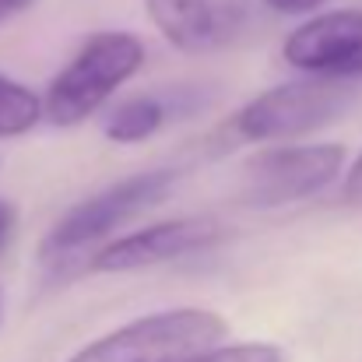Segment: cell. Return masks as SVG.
<instances>
[{
    "mask_svg": "<svg viewBox=\"0 0 362 362\" xmlns=\"http://www.w3.org/2000/svg\"><path fill=\"white\" fill-rule=\"evenodd\" d=\"M341 173V144H274L243 162L240 201L246 208H285L324 194Z\"/></svg>",
    "mask_w": 362,
    "mask_h": 362,
    "instance_id": "5b68a950",
    "label": "cell"
},
{
    "mask_svg": "<svg viewBox=\"0 0 362 362\" xmlns=\"http://www.w3.org/2000/svg\"><path fill=\"white\" fill-rule=\"evenodd\" d=\"M226 331L229 327L215 310L176 306L123 324L67 362H187L218 349Z\"/></svg>",
    "mask_w": 362,
    "mask_h": 362,
    "instance_id": "7a4b0ae2",
    "label": "cell"
},
{
    "mask_svg": "<svg viewBox=\"0 0 362 362\" xmlns=\"http://www.w3.org/2000/svg\"><path fill=\"white\" fill-rule=\"evenodd\" d=\"M356 92L345 81L327 78H306V81H285L260 95H253L240 113L233 117V134L243 141H292L303 134H313L327 123L341 120L352 106Z\"/></svg>",
    "mask_w": 362,
    "mask_h": 362,
    "instance_id": "277c9868",
    "label": "cell"
},
{
    "mask_svg": "<svg viewBox=\"0 0 362 362\" xmlns=\"http://www.w3.org/2000/svg\"><path fill=\"white\" fill-rule=\"evenodd\" d=\"M144 67V42L134 32H95L81 42L71 64L49 81L42 113L57 127H78L95 117Z\"/></svg>",
    "mask_w": 362,
    "mask_h": 362,
    "instance_id": "6da1fadb",
    "label": "cell"
},
{
    "mask_svg": "<svg viewBox=\"0 0 362 362\" xmlns=\"http://www.w3.org/2000/svg\"><path fill=\"white\" fill-rule=\"evenodd\" d=\"M35 0H0V25L4 21H11L14 14H21V11H28Z\"/></svg>",
    "mask_w": 362,
    "mask_h": 362,
    "instance_id": "5bb4252c",
    "label": "cell"
},
{
    "mask_svg": "<svg viewBox=\"0 0 362 362\" xmlns=\"http://www.w3.org/2000/svg\"><path fill=\"white\" fill-rule=\"evenodd\" d=\"M165 117H169V110L155 95H134L110 110L103 130L113 144H137V141H148L151 134H158Z\"/></svg>",
    "mask_w": 362,
    "mask_h": 362,
    "instance_id": "9c48e42d",
    "label": "cell"
},
{
    "mask_svg": "<svg viewBox=\"0 0 362 362\" xmlns=\"http://www.w3.org/2000/svg\"><path fill=\"white\" fill-rule=\"evenodd\" d=\"M222 240V226L215 218H169V222H155L148 229H137L130 236L106 243L88 271L95 274H130V271H144V267H158L169 260H180L187 253H201L208 246Z\"/></svg>",
    "mask_w": 362,
    "mask_h": 362,
    "instance_id": "ba28073f",
    "label": "cell"
},
{
    "mask_svg": "<svg viewBox=\"0 0 362 362\" xmlns=\"http://www.w3.org/2000/svg\"><path fill=\"white\" fill-rule=\"evenodd\" d=\"M42 117V99L28 85L0 74V137H21L35 130Z\"/></svg>",
    "mask_w": 362,
    "mask_h": 362,
    "instance_id": "30bf717a",
    "label": "cell"
},
{
    "mask_svg": "<svg viewBox=\"0 0 362 362\" xmlns=\"http://www.w3.org/2000/svg\"><path fill=\"white\" fill-rule=\"evenodd\" d=\"M176 169H148L137 176H127L120 183L99 190L95 197L74 204L39 246L42 264H67L78 253L92 250L95 243H103L106 236H113L120 226H127L130 218H137L141 211L155 208L173 187H176Z\"/></svg>",
    "mask_w": 362,
    "mask_h": 362,
    "instance_id": "3957f363",
    "label": "cell"
},
{
    "mask_svg": "<svg viewBox=\"0 0 362 362\" xmlns=\"http://www.w3.org/2000/svg\"><path fill=\"white\" fill-rule=\"evenodd\" d=\"M264 4L278 14H317V7L327 0H264Z\"/></svg>",
    "mask_w": 362,
    "mask_h": 362,
    "instance_id": "7c38bea8",
    "label": "cell"
},
{
    "mask_svg": "<svg viewBox=\"0 0 362 362\" xmlns=\"http://www.w3.org/2000/svg\"><path fill=\"white\" fill-rule=\"evenodd\" d=\"M158 35L180 53H215L240 39L250 25L253 0H144Z\"/></svg>",
    "mask_w": 362,
    "mask_h": 362,
    "instance_id": "52a82bcc",
    "label": "cell"
},
{
    "mask_svg": "<svg viewBox=\"0 0 362 362\" xmlns=\"http://www.w3.org/2000/svg\"><path fill=\"white\" fill-rule=\"evenodd\" d=\"M187 362H285L281 349L264 345V341H246V345H218L204 356H194Z\"/></svg>",
    "mask_w": 362,
    "mask_h": 362,
    "instance_id": "8fae6325",
    "label": "cell"
},
{
    "mask_svg": "<svg viewBox=\"0 0 362 362\" xmlns=\"http://www.w3.org/2000/svg\"><path fill=\"white\" fill-rule=\"evenodd\" d=\"M11 229H14V208H11L7 201H0V246L7 243Z\"/></svg>",
    "mask_w": 362,
    "mask_h": 362,
    "instance_id": "9a60e30c",
    "label": "cell"
},
{
    "mask_svg": "<svg viewBox=\"0 0 362 362\" xmlns=\"http://www.w3.org/2000/svg\"><path fill=\"white\" fill-rule=\"evenodd\" d=\"M345 201L362 208V151H359V158L352 162V169L345 173Z\"/></svg>",
    "mask_w": 362,
    "mask_h": 362,
    "instance_id": "4fadbf2b",
    "label": "cell"
},
{
    "mask_svg": "<svg viewBox=\"0 0 362 362\" xmlns=\"http://www.w3.org/2000/svg\"><path fill=\"white\" fill-rule=\"evenodd\" d=\"M281 57L288 67L310 78H327V81L362 78V11L334 7L306 18L281 42Z\"/></svg>",
    "mask_w": 362,
    "mask_h": 362,
    "instance_id": "8992f818",
    "label": "cell"
}]
</instances>
